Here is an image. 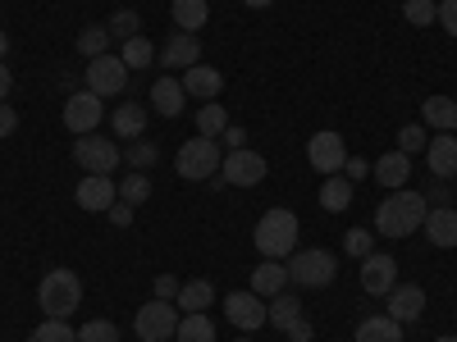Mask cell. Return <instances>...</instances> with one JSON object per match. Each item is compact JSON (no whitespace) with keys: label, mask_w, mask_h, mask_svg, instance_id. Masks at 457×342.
Returning <instances> with one entry per match:
<instances>
[{"label":"cell","mask_w":457,"mask_h":342,"mask_svg":"<svg viewBox=\"0 0 457 342\" xmlns=\"http://www.w3.org/2000/svg\"><path fill=\"white\" fill-rule=\"evenodd\" d=\"M426 210H430V201H426L421 192L398 187V192H389L385 206L375 210V233H379V238H411L416 228L426 224Z\"/></svg>","instance_id":"1"},{"label":"cell","mask_w":457,"mask_h":342,"mask_svg":"<svg viewBox=\"0 0 457 342\" xmlns=\"http://www.w3.org/2000/svg\"><path fill=\"white\" fill-rule=\"evenodd\" d=\"M261 260H288L297 251V215L275 206V210H265L261 224H256V233H252Z\"/></svg>","instance_id":"2"},{"label":"cell","mask_w":457,"mask_h":342,"mask_svg":"<svg viewBox=\"0 0 457 342\" xmlns=\"http://www.w3.org/2000/svg\"><path fill=\"white\" fill-rule=\"evenodd\" d=\"M37 301H42L46 320H69L83 306V279L73 270H51L42 283H37Z\"/></svg>","instance_id":"3"},{"label":"cell","mask_w":457,"mask_h":342,"mask_svg":"<svg viewBox=\"0 0 457 342\" xmlns=\"http://www.w3.org/2000/svg\"><path fill=\"white\" fill-rule=\"evenodd\" d=\"M220 165H224L220 142H215V137H202V133L187 137V142L179 146V156H174V174L187 178V183H202V178L220 174Z\"/></svg>","instance_id":"4"},{"label":"cell","mask_w":457,"mask_h":342,"mask_svg":"<svg viewBox=\"0 0 457 342\" xmlns=\"http://www.w3.org/2000/svg\"><path fill=\"white\" fill-rule=\"evenodd\" d=\"M334 274H338V260L325 247H302L288 256V283L297 288H329Z\"/></svg>","instance_id":"5"},{"label":"cell","mask_w":457,"mask_h":342,"mask_svg":"<svg viewBox=\"0 0 457 342\" xmlns=\"http://www.w3.org/2000/svg\"><path fill=\"white\" fill-rule=\"evenodd\" d=\"M179 320H183V311L174 306V301L151 297L146 306L137 311V320H133V333H137L142 342H170V338L179 333Z\"/></svg>","instance_id":"6"},{"label":"cell","mask_w":457,"mask_h":342,"mask_svg":"<svg viewBox=\"0 0 457 342\" xmlns=\"http://www.w3.org/2000/svg\"><path fill=\"white\" fill-rule=\"evenodd\" d=\"M73 160L83 165V174H114L124 160V151L114 137H73Z\"/></svg>","instance_id":"7"},{"label":"cell","mask_w":457,"mask_h":342,"mask_svg":"<svg viewBox=\"0 0 457 342\" xmlns=\"http://www.w3.org/2000/svg\"><path fill=\"white\" fill-rule=\"evenodd\" d=\"M83 78H87V92H96L101 101L105 96H120L124 87H129V64L120 60V55H96V60H87V69H83Z\"/></svg>","instance_id":"8"},{"label":"cell","mask_w":457,"mask_h":342,"mask_svg":"<svg viewBox=\"0 0 457 342\" xmlns=\"http://www.w3.org/2000/svg\"><path fill=\"white\" fill-rule=\"evenodd\" d=\"M307 165L316 174H343V165H348V142H343L334 128H320L312 142H307Z\"/></svg>","instance_id":"9"},{"label":"cell","mask_w":457,"mask_h":342,"mask_svg":"<svg viewBox=\"0 0 457 342\" xmlns=\"http://www.w3.org/2000/svg\"><path fill=\"white\" fill-rule=\"evenodd\" d=\"M101 114H105L101 96L83 87V92H73V96L64 101V128H69L73 137H87V133H96V124H101Z\"/></svg>","instance_id":"10"},{"label":"cell","mask_w":457,"mask_h":342,"mask_svg":"<svg viewBox=\"0 0 457 342\" xmlns=\"http://www.w3.org/2000/svg\"><path fill=\"white\" fill-rule=\"evenodd\" d=\"M220 174H224L228 187H256L265 178V156H261V151H247V146L243 151H228Z\"/></svg>","instance_id":"11"},{"label":"cell","mask_w":457,"mask_h":342,"mask_svg":"<svg viewBox=\"0 0 457 342\" xmlns=\"http://www.w3.org/2000/svg\"><path fill=\"white\" fill-rule=\"evenodd\" d=\"M224 315H228V324H238L243 333H252V329L265 324V297H256L252 288L228 292V297H224Z\"/></svg>","instance_id":"12"},{"label":"cell","mask_w":457,"mask_h":342,"mask_svg":"<svg viewBox=\"0 0 457 342\" xmlns=\"http://www.w3.org/2000/svg\"><path fill=\"white\" fill-rule=\"evenodd\" d=\"M389 301V320H398V324H416L426 315V288H416V283H394V292L385 297Z\"/></svg>","instance_id":"13"},{"label":"cell","mask_w":457,"mask_h":342,"mask_svg":"<svg viewBox=\"0 0 457 342\" xmlns=\"http://www.w3.org/2000/svg\"><path fill=\"white\" fill-rule=\"evenodd\" d=\"M73 197H79V206H83V210L105 215L114 201H120V187H114V178H110V174H87V178L79 183V192H73Z\"/></svg>","instance_id":"14"},{"label":"cell","mask_w":457,"mask_h":342,"mask_svg":"<svg viewBox=\"0 0 457 342\" xmlns=\"http://www.w3.org/2000/svg\"><path fill=\"white\" fill-rule=\"evenodd\" d=\"M394 283H398V260L394 256H366L361 260V288L370 292V297H389L394 292Z\"/></svg>","instance_id":"15"},{"label":"cell","mask_w":457,"mask_h":342,"mask_svg":"<svg viewBox=\"0 0 457 342\" xmlns=\"http://www.w3.org/2000/svg\"><path fill=\"white\" fill-rule=\"evenodd\" d=\"M183 92L193 96V101H215L224 92V73L211 69V64H193V69H183Z\"/></svg>","instance_id":"16"},{"label":"cell","mask_w":457,"mask_h":342,"mask_svg":"<svg viewBox=\"0 0 457 342\" xmlns=\"http://www.w3.org/2000/svg\"><path fill=\"white\" fill-rule=\"evenodd\" d=\"M161 64L165 69H193V64H202V42L193 32H174L170 42L161 46Z\"/></svg>","instance_id":"17"},{"label":"cell","mask_w":457,"mask_h":342,"mask_svg":"<svg viewBox=\"0 0 457 342\" xmlns=\"http://www.w3.org/2000/svg\"><path fill=\"white\" fill-rule=\"evenodd\" d=\"M426 165L435 178H453L457 174V137L453 133H439L426 142Z\"/></svg>","instance_id":"18"},{"label":"cell","mask_w":457,"mask_h":342,"mask_svg":"<svg viewBox=\"0 0 457 342\" xmlns=\"http://www.w3.org/2000/svg\"><path fill=\"white\" fill-rule=\"evenodd\" d=\"M426 238H430V247H444V251H453L457 247V210L453 206H439V210H426Z\"/></svg>","instance_id":"19"},{"label":"cell","mask_w":457,"mask_h":342,"mask_svg":"<svg viewBox=\"0 0 457 342\" xmlns=\"http://www.w3.org/2000/svg\"><path fill=\"white\" fill-rule=\"evenodd\" d=\"M421 124L435 133H457V96H426L421 101Z\"/></svg>","instance_id":"20"},{"label":"cell","mask_w":457,"mask_h":342,"mask_svg":"<svg viewBox=\"0 0 457 342\" xmlns=\"http://www.w3.org/2000/svg\"><path fill=\"white\" fill-rule=\"evenodd\" d=\"M370 174H375L379 187L398 192V187H407V178H411V156H403V151H389V156H379V160H375Z\"/></svg>","instance_id":"21"},{"label":"cell","mask_w":457,"mask_h":342,"mask_svg":"<svg viewBox=\"0 0 457 342\" xmlns=\"http://www.w3.org/2000/svg\"><path fill=\"white\" fill-rule=\"evenodd\" d=\"M252 292L256 297H279L284 292V283H288V265L284 260H261L256 270H252Z\"/></svg>","instance_id":"22"},{"label":"cell","mask_w":457,"mask_h":342,"mask_svg":"<svg viewBox=\"0 0 457 342\" xmlns=\"http://www.w3.org/2000/svg\"><path fill=\"white\" fill-rule=\"evenodd\" d=\"M183 101H187V92H183V83L179 78H156V87H151V105H156V114H165V119H179L183 114Z\"/></svg>","instance_id":"23"},{"label":"cell","mask_w":457,"mask_h":342,"mask_svg":"<svg viewBox=\"0 0 457 342\" xmlns=\"http://www.w3.org/2000/svg\"><path fill=\"white\" fill-rule=\"evenodd\" d=\"M110 128H114V137H129V142H137V137L146 133V105H137V101H124L120 110H114Z\"/></svg>","instance_id":"24"},{"label":"cell","mask_w":457,"mask_h":342,"mask_svg":"<svg viewBox=\"0 0 457 342\" xmlns=\"http://www.w3.org/2000/svg\"><path fill=\"white\" fill-rule=\"evenodd\" d=\"M353 206V178H343V174H329L320 183V210L338 215V210H348Z\"/></svg>","instance_id":"25"},{"label":"cell","mask_w":457,"mask_h":342,"mask_svg":"<svg viewBox=\"0 0 457 342\" xmlns=\"http://www.w3.org/2000/svg\"><path fill=\"white\" fill-rule=\"evenodd\" d=\"M170 14H174V28L179 32H193L197 37V28H206V19H211V5H206V0H174Z\"/></svg>","instance_id":"26"},{"label":"cell","mask_w":457,"mask_h":342,"mask_svg":"<svg viewBox=\"0 0 457 342\" xmlns=\"http://www.w3.org/2000/svg\"><path fill=\"white\" fill-rule=\"evenodd\" d=\"M215 301V288L206 283V279H193V283H179V297H174V306L183 311V315H193V311H206Z\"/></svg>","instance_id":"27"},{"label":"cell","mask_w":457,"mask_h":342,"mask_svg":"<svg viewBox=\"0 0 457 342\" xmlns=\"http://www.w3.org/2000/svg\"><path fill=\"white\" fill-rule=\"evenodd\" d=\"M357 342H403V324L389 315H370L357 324Z\"/></svg>","instance_id":"28"},{"label":"cell","mask_w":457,"mask_h":342,"mask_svg":"<svg viewBox=\"0 0 457 342\" xmlns=\"http://www.w3.org/2000/svg\"><path fill=\"white\" fill-rule=\"evenodd\" d=\"M302 315V301L293 297V292H279V297H270V306H265V324H275L279 333L293 324Z\"/></svg>","instance_id":"29"},{"label":"cell","mask_w":457,"mask_h":342,"mask_svg":"<svg viewBox=\"0 0 457 342\" xmlns=\"http://www.w3.org/2000/svg\"><path fill=\"white\" fill-rule=\"evenodd\" d=\"M174 342H215V324L206 320V311L183 315V320H179V333H174Z\"/></svg>","instance_id":"30"},{"label":"cell","mask_w":457,"mask_h":342,"mask_svg":"<svg viewBox=\"0 0 457 342\" xmlns=\"http://www.w3.org/2000/svg\"><path fill=\"white\" fill-rule=\"evenodd\" d=\"M224 128H228V114H224V105L220 101H206L202 110H197V133L202 137H224Z\"/></svg>","instance_id":"31"},{"label":"cell","mask_w":457,"mask_h":342,"mask_svg":"<svg viewBox=\"0 0 457 342\" xmlns=\"http://www.w3.org/2000/svg\"><path fill=\"white\" fill-rule=\"evenodd\" d=\"M79 51H83L87 60L105 55V51H110V28H105V23H92V28H83V32H79Z\"/></svg>","instance_id":"32"},{"label":"cell","mask_w":457,"mask_h":342,"mask_svg":"<svg viewBox=\"0 0 457 342\" xmlns=\"http://www.w3.org/2000/svg\"><path fill=\"white\" fill-rule=\"evenodd\" d=\"M120 60H124L129 69H146L151 60H156V46H151L146 37H129V42L120 46Z\"/></svg>","instance_id":"33"},{"label":"cell","mask_w":457,"mask_h":342,"mask_svg":"<svg viewBox=\"0 0 457 342\" xmlns=\"http://www.w3.org/2000/svg\"><path fill=\"white\" fill-rule=\"evenodd\" d=\"M28 342H79V329L64 324V320H46V324H37Z\"/></svg>","instance_id":"34"},{"label":"cell","mask_w":457,"mask_h":342,"mask_svg":"<svg viewBox=\"0 0 457 342\" xmlns=\"http://www.w3.org/2000/svg\"><path fill=\"white\" fill-rule=\"evenodd\" d=\"M124 160L133 165V169H151V165H156L161 160V151H156V142H146V137H137V142H129V151H124Z\"/></svg>","instance_id":"35"},{"label":"cell","mask_w":457,"mask_h":342,"mask_svg":"<svg viewBox=\"0 0 457 342\" xmlns=\"http://www.w3.org/2000/svg\"><path fill=\"white\" fill-rule=\"evenodd\" d=\"M105 28H110V37L129 42V37H142V32H137V28H142V14H137V10H114Z\"/></svg>","instance_id":"36"},{"label":"cell","mask_w":457,"mask_h":342,"mask_svg":"<svg viewBox=\"0 0 457 342\" xmlns=\"http://www.w3.org/2000/svg\"><path fill=\"white\" fill-rule=\"evenodd\" d=\"M151 197V178L142 174V169H133L124 183H120V201H129V206H142Z\"/></svg>","instance_id":"37"},{"label":"cell","mask_w":457,"mask_h":342,"mask_svg":"<svg viewBox=\"0 0 457 342\" xmlns=\"http://www.w3.org/2000/svg\"><path fill=\"white\" fill-rule=\"evenodd\" d=\"M79 342H120V324L114 320H83Z\"/></svg>","instance_id":"38"},{"label":"cell","mask_w":457,"mask_h":342,"mask_svg":"<svg viewBox=\"0 0 457 342\" xmlns=\"http://www.w3.org/2000/svg\"><path fill=\"white\" fill-rule=\"evenodd\" d=\"M435 14H439V0H407V5H403V19L411 28H430Z\"/></svg>","instance_id":"39"},{"label":"cell","mask_w":457,"mask_h":342,"mask_svg":"<svg viewBox=\"0 0 457 342\" xmlns=\"http://www.w3.org/2000/svg\"><path fill=\"white\" fill-rule=\"evenodd\" d=\"M426 124H403L398 128V151H403V156H416V151H426Z\"/></svg>","instance_id":"40"},{"label":"cell","mask_w":457,"mask_h":342,"mask_svg":"<svg viewBox=\"0 0 457 342\" xmlns=\"http://www.w3.org/2000/svg\"><path fill=\"white\" fill-rule=\"evenodd\" d=\"M343 251H348L353 260H366L375 251V238L366 233V228H348V238H343Z\"/></svg>","instance_id":"41"},{"label":"cell","mask_w":457,"mask_h":342,"mask_svg":"<svg viewBox=\"0 0 457 342\" xmlns=\"http://www.w3.org/2000/svg\"><path fill=\"white\" fill-rule=\"evenodd\" d=\"M435 23H439L448 37H457V0H439V14H435Z\"/></svg>","instance_id":"42"},{"label":"cell","mask_w":457,"mask_h":342,"mask_svg":"<svg viewBox=\"0 0 457 342\" xmlns=\"http://www.w3.org/2000/svg\"><path fill=\"white\" fill-rule=\"evenodd\" d=\"M284 333H288V342H312V338H316V329H312V320H307V315H297Z\"/></svg>","instance_id":"43"},{"label":"cell","mask_w":457,"mask_h":342,"mask_svg":"<svg viewBox=\"0 0 457 342\" xmlns=\"http://www.w3.org/2000/svg\"><path fill=\"white\" fill-rule=\"evenodd\" d=\"M105 215H110V224H114V228H129V224H133V206H129V201H114Z\"/></svg>","instance_id":"44"},{"label":"cell","mask_w":457,"mask_h":342,"mask_svg":"<svg viewBox=\"0 0 457 342\" xmlns=\"http://www.w3.org/2000/svg\"><path fill=\"white\" fill-rule=\"evenodd\" d=\"M14 128H19V114H14V105L0 101V137H14Z\"/></svg>","instance_id":"45"},{"label":"cell","mask_w":457,"mask_h":342,"mask_svg":"<svg viewBox=\"0 0 457 342\" xmlns=\"http://www.w3.org/2000/svg\"><path fill=\"white\" fill-rule=\"evenodd\" d=\"M370 174V165L361 160V156H348V165H343V178H353V183H361Z\"/></svg>","instance_id":"46"},{"label":"cell","mask_w":457,"mask_h":342,"mask_svg":"<svg viewBox=\"0 0 457 342\" xmlns=\"http://www.w3.org/2000/svg\"><path fill=\"white\" fill-rule=\"evenodd\" d=\"M220 142H228V151H243V146H247V128H238V124H228Z\"/></svg>","instance_id":"47"},{"label":"cell","mask_w":457,"mask_h":342,"mask_svg":"<svg viewBox=\"0 0 457 342\" xmlns=\"http://www.w3.org/2000/svg\"><path fill=\"white\" fill-rule=\"evenodd\" d=\"M156 297H161V301H174V297H179V279H174V274H161V279H156Z\"/></svg>","instance_id":"48"},{"label":"cell","mask_w":457,"mask_h":342,"mask_svg":"<svg viewBox=\"0 0 457 342\" xmlns=\"http://www.w3.org/2000/svg\"><path fill=\"white\" fill-rule=\"evenodd\" d=\"M10 87H14V73H10V64H5V60H0V101L10 96Z\"/></svg>","instance_id":"49"},{"label":"cell","mask_w":457,"mask_h":342,"mask_svg":"<svg viewBox=\"0 0 457 342\" xmlns=\"http://www.w3.org/2000/svg\"><path fill=\"white\" fill-rule=\"evenodd\" d=\"M5 55H10V37H5V32H0V60H5Z\"/></svg>","instance_id":"50"},{"label":"cell","mask_w":457,"mask_h":342,"mask_svg":"<svg viewBox=\"0 0 457 342\" xmlns=\"http://www.w3.org/2000/svg\"><path fill=\"white\" fill-rule=\"evenodd\" d=\"M243 5H252V10H265V5H275V0H243Z\"/></svg>","instance_id":"51"},{"label":"cell","mask_w":457,"mask_h":342,"mask_svg":"<svg viewBox=\"0 0 457 342\" xmlns=\"http://www.w3.org/2000/svg\"><path fill=\"white\" fill-rule=\"evenodd\" d=\"M435 342H457V338H448V333H444V338H435Z\"/></svg>","instance_id":"52"},{"label":"cell","mask_w":457,"mask_h":342,"mask_svg":"<svg viewBox=\"0 0 457 342\" xmlns=\"http://www.w3.org/2000/svg\"><path fill=\"white\" fill-rule=\"evenodd\" d=\"M238 342H247V338H238Z\"/></svg>","instance_id":"53"}]
</instances>
